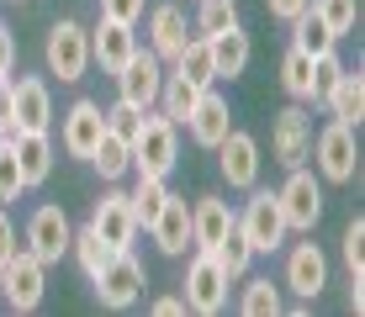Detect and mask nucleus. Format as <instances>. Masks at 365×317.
<instances>
[{
    "instance_id": "24",
    "label": "nucleus",
    "mask_w": 365,
    "mask_h": 317,
    "mask_svg": "<svg viewBox=\"0 0 365 317\" xmlns=\"http://www.w3.org/2000/svg\"><path fill=\"white\" fill-rule=\"evenodd\" d=\"M207 48H212V69H217V80H233V74L249 69V32H244V21H238V27L212 32Z\"/></svg>"
},
{
    "instance_id": "7",
    "label": "nucleus",
    "mask_w": 365,
    "mask_h": 317,
    "mask_svg": "<svg viewBox=\"0 0 365 317\" xmlns=\"http://www.w3.org/2000/svg\"><path fill=\"white\" fill-rule=\"evenodd\" d=\"M143 264L133 259V249H117L111 254V264L96 275V296H101V307H111V312H128L138 307V296H143Z\"/></svg>"
},
{
    "instance_id": "9",
    "label": "nucleus",
    "mask_w": 365,
    "mask_h": 317,
    "mask_svg": "<svg viewBox=\"0 0 365 317\" xmlns=\"http://www.w3.org/2000/svg\"><path fill=\"white\" fill-rule=\"evenodd\" d=\"M270 148H275V164H286V170H297V164L312 159V117H307L302 100H292L286 111H275Z\"/></svg>"
},
{
    "instance_id": "27",
    "label": "nucleus",
    "mask_w": 365,
    "mask_h": 317,
    "mask_svg": "<svg viewBox=\"0 0 365 317\" xmlns=\"http://www.w3.org/2000/svg\"><path fill=\"white\" fill-rule=\"evenodd\" d=\"M165 196H170L165 175H138V185L128 190V207H133V217H138V227H148V222L159 217V207H165Z\"/></svg>"
},
{
    "instance_id": "3",
    "label": "nucleus",
    "mask_w": 365,
    "mask_h": 317,
    "mask_svg": "<svg viewBox=\"0 0 365 317\" xmlns=\"http://www.w3.org/2000/svg\"><path fill=\"white\" fill-rule=\"evenodd\" d=\"M43 58L64 85H80L85 69H91V32H85L80 21H69V16L53 21V27H48V43H43Z\"/></svg>"
},
{
    "instance_id": "12",
    "label": "nucleus",
    "mask_w": 365,
    "mask_h": 317,
    "mask_svg": "<svg viewBox=\"0 0 365 317\" xmlns=\"http://www.w3.org/2000/svg\"><path fill=\"white\" fill-rule=\"evenodd\" d=\"M91 227H96L101 244H111V249H133V238L143 233L138 217H133V207H128V190H106L91 207Z\"/></svg>"
},
{
    "instance_id": "1",
    "label": "nucleus",
    "mask_w": 365,
    "mask_h": 317,
    "mask_svg": "<svg viewBox=\"0 0 365 317\" xmlns=\"http://www.w3.org/2000/svg\"><path fill=\"white\" fill-rule=\"evenodd\" d=\"M133 175H170L180 164V127H175L165 111H143V127L133 137Z\"/></svg>"
},
{
    "instance_id": "36",
    "label": "nucleus",
    "mask_w": 365,
    "mask_h": 317,
    "mask_svg": "<svg viewBox=\"0 0 365 317\" xmlns=\"http://www.w3.org/2000/svg\"><path fill=\"white\" fill-rule=\"evenodd\" d=\"M138 127H143V106H133V100H122L117 95V106L106 111V132H117V137H138Z\"/></svg>"
},
{
    "instance_id": "5",
    "label": "nucleus",
    "mask_w": 365,
    "mask_h": 317,
    "mask_svg": "<svg viewBox=\"0 0 365 317\" xmlns=\"http://www.w3.org/2000/svg\"><path fill=\"white\" fill-rule=\"evenodd\" d=\"M43 291H48V264L32 249H16L6 259V270H0V296L11 301V312H37Z\"/></svg>"
},
{
    "instance_id": "34",
    "label": "nucleus",
    "mask_w": 365,
    "mask_h": 317,
    "mask_svg": "<svg viewBox=\"0 0 365 317\" xmlns=\"http://www.w3.org/2000/svg\"><path fill=\"white\" fill-rule=\"evenodd\" d=\"M222 27H238V6L233 0H196V32L212 37Z\"/></svg>"
},
{
    "instance_id": "22",
    "label": "nucleus",
    "mask_w": 365,
    "mask_h": 317,
    "mask_svg": "<svg viewBox=\"0 0 365 317\" xmlns=\"http://www.w3.org/2000/svg\"><path fill=\"white\" fill-rule=\"evenodd\" d=\"M148 233H154V244L165 254H185V244H191V207H185V196H165V207L148 222Z\"/></svg>"
},
{
    "instance_id": "39",
    "label": "nucleus",
    "mask_w": 365,
    "mask_h": 317,
    "mask_svg": "<svg viewBox=\"0 0 365 317\" xmlns=\"http://www.w3.org/2000/svg\"><path fill=\"white\" fill-rule=\"evenodd\" d=\"M143 6L148 0H101V16L122 21V27H138V21H143Z\"/></svg>"
},
{
    "instance_id": "45",
    "label": "nucleus",
    "mask_w": 365,
    "mask_h": 317,
    "mask_svg": "<svg viewBox=\"0 0 365 317\" xmlns=\"http://www.w3.org/2000/svg\"><path fill=\"white\" fill-rule=\"evenodd\" d=\"M0 143H6V132H0Z\"/></svg>"
},
{
    "instance_id": "41",
    "label": "nucleus",
    "mask_w": 365,
    "mask_h": 317,
    "mask_svg": "<svg viewBox=\"0 0 365 317\" xmlns=\"http://www.w3.org/2000/svg\"><path fill=\"white\" fill-rule=\"evenodd\" d=\"M307 6H312V0H265V11H270L275 21H286V27H292V21H297Z\"/></svg>"
},
{
    "instance_id": "16",
    "label": "nucleus",
    "mask_w": 365,
    "mask_h": 317,
    "mask_svg": "<svg viewBox=\"0 0 365 317\" xmlns=\"http://www.w3.org/2000/svg\"><path fill=\"white\" fill-rule=\"evenodd\" d=\"M101 132H106V111H101L96 100H74V106L64 111V148L74 159H91Z\"/></svg>"
},
{
    "instance_id": "43",
    "label": "nucleus",
    "mask_w": 365,
    "mask_h": 317,
    "mask_svg": "<svg viewBox=\"0 0 365 317\" xmlns=\"http://www.w3.org/2000/svg\"><path fill=\"white\" fill-rule=\"evenodd\" d=\"M11 254H16V227H11V217L0 212V264H6Z\"/></svg>"
},
{
    "instance_id": "28",
    "label": "nucleus",
    "mask_w": 365,
    "mask_h": 317,
    "mask_svg": "<svg viewBox=\"0 0 365 317\" xmlns=\"http://www.w3.org/2000/svg\"><path fill=\"white\" fill-rule=\"evenodd\" d=\"M281 90L292 100H302V106H312V58L302 53L297 43L286 48V58H281Z\"/></svg>"
},
{
    "instance_id": "31",
    "label": "nucleus",
    "mask_w": 365,
    "mask_h": 317,
    "mask_svg": "<svg viewBox=\"0 0 365 317\" xmlns=\"http://www.w3.org/2000/svg\"><path fill=\"white\" fill-rule=\"evenodd\" d=\"M69 254H74V259H80V270H85V275H91V281H96V275H101V270H106V264H111V254H117V249H111V244H101V238H96V227L85 222L80 233L69 238Z\"/></svg>"
},
{
    "instance_id": "2",
    "label": "nucleus",
    "mask_w": 365,
    "mask_h": 317,
    "mask_svg": "<svg viewBox=\"0 0 365 317\" xmlns=\"http://www.w3.org/2000/svg\"><path fill=\"white\" fill-rule=\"evenodd\" d=\"M233 227L249 238V249H255V254H275V249L286 244V233H292L286 217H281L275 190H255V185H249V201H244V212H238Z\"/></svg>"
},
{
    "instance_id": "26",
    "label": "nucleus",
    "mask_w": 365,
    "mask_h": 317,
    "mask_svg": "<svg viewBox=\"0 0 365 317\" xmlns=\"http://www.w3.org/2000/svg\"><path fill=\"white\" fill-rule=\"evenodd\" d=\"M91 164L101 170V180H122V175H133V148H128V137L101 132V143L91 148Z\"/></svg>"
},
{
    "instance_id": "35",
    "label": "nucleus",
    "mask_w": 365,
    "mask_h": 317,
    "mask_svg": "<svg viewBox=\"0 0 365 317\" xmlns=\"http://www.w3.org/2000/svg\"><path fill=\"white\" fill-rule=\"evenodd\" d=\"M312 11L329 21L334 37H349V32H355V21H360V0H312Z\"/></svg>"
},
{
    "instance_id": "17",
    "label": "nucleus",
    "mask_w": 365,
    "mask_h": 317,
    "mask_svg": "<svg viewBox=\"0 0 365 317\" xmlns=\"http://www.w3.org/2000/svg\"><path fill=\"white\" fill-rule=\"evenodd\" d=\"M185 127H191V137L201 148H217L222 137H228V127H233V117H228V100H222L217 90H201L196 95V106H191V117H185Z\"/></svg>"
},
{
    "instance_id": "14",
    "label": "nucleus",
    "mask_w": 365,
    "mask_h": 317,
    "mask_svg": "<svg viewBox=\"0 0 365 317\" xmlns=\"http://www.w3.org/2000/svg\"><path fill=\"white\" fill-rule=\"evenodd\" d=\"M286 286H292L302 301L323 296V286H329V259H323L318 244H297L292 254H286Z\"/></svg>"
},
{
    "instance_id": "15",
    "label": "nucleus",
    "mask_w": 365,
    "mask_h": 317,
    "mask_svg": "<svg viewBox=\"0 0 365 317\" xmlns=\"http://www.w3.org/2000/svg\"><path fill=\"white\" fill-rule=\"evenodd\" d=\"M185 43H191V37H185V11L180 6H154L148 11V53L159 63H175Z\"/></svg>"
},
{
    "instance_id": "10",
    "label": "nucleus",
    "mask_w": 365,
    "mask_h": 317,
    "mask_svg": "<svg viewBox=\"0 0 365 317\" xmlns=\"http://www.w3.org/2000/svg\"><path fill=\"white\" fill-rule=\"evenodd\" d=\"M111 80H117V95H122V100H133V106L154 111V106H159V90H165V63H159L154 53H143V48H138V53L122 63Z\"/></svg>"
},
{
    "instance_id": "40",
    "label": "nucleus",
    "mask_w": 365,
    "mask_h": 317,
    "mask_svg": "<svg viewBox=\"0 0 365 317\" xmlns=\"http://www.w3.org/2000/svg\"><path fill=\"white\" fill-rule=\"evenodd\" d=\"M0 132H16V90H11V74H0Z\"/></svg>"
},
{
    "instance_id": "25",
    "label": "nucleus",
    "mask_w": 365,
    "mask_h": 317,
    "mask_svg": "<svg viewBox=\"0 0 365 317\" xmlns=\"http://www.w3.org/2000/svg\"><path fill=\"white\" fill-rule=\"evenodd\" d=\"M292 43H297L307 58H323V53H334V48H339V37L329 32V21H323L318 11L307 6V11H302V16L292 21Z\"/></svg>"
},
{
    "instance_id": "20",
    "label": "nucleus",
    "mask_w": 365,
    "mask_h": 317,
    "mask_svg": "<svg viewBox=\"0 0 365 317\" xmlns=\"http://www.w3.org/2000/svg\"><path fill=\"white\" fill-rule=\"evenodd\" d=\"M11 90H16V132H48L53 127V100H48V85L37 74H21Z\"/></svg>"
},
{
    "instance_id": "29",
    "label": "nucleus",
    "mask_w": 365,
    "mask_h": 317,
    "mask_svg": "<svg viewBox=\"0 0 365 317\" xmlns=\"http://www.w3.org/2000/svg\"><path fill=\"white\" fill-rule=\"evenodd\" d=\"M175 74H185L196 90L217 85V69H212V48H207V37H191V43L180 48V58H175Z\"/></svg>"
},
{
    "instance_id": "19",
    "label": "nucleus",
    "mask_w": 365,
    "mask_h": 317,
    "mask_svg": "<svg viewBox=\"0 0 365 317\" xmlns=\"http://www.w3.org/2000/svg\"><path fill=\"white\" fill-rule=\"evenodd\" d=\"M133 53H138L133 27H122V21H106V16H101V27L91 32V63H101V74H117Z\"/></svg>"
},
{
    "instance_id": "32",
    "label": "nucleus",
    "mask_w": 365,
    "mask_h": 317,
    "mask_svg": "<svg viewBox=\"0 0 365 317\" xmlns=\"http://www.w3.org/2000/svg\"><path fill=\"white\" fill-rule=\"evenodd\" d=\"M238 312L244 317H275L281 312V286H275L270 275H255V281L244 286V296H238Z\"/></svg>"
},
{
    "instance_id": "42",
    "label": "nucleus",
    "mask_w": 365,
    "mask_h": 317,
    "mask_svg": "<svg viewBox=\"0 0 365 317\" xmlns=\"http://www.w3.org/2000/svg\"><path fill=\"white\" fill-rule=\"evenodd\" d=\"M11 69H16V32L0 21V74H11Z\"/></svg>"
},
{
    "instance_id": "30",
    "label": "nucleus",
    "mask_w": 365,
    "mask_h": 317,
    "mask_svg": "<svg viewBox=\"0 0 365 317\" xmlns=\"http://www.w3.org/2000/svg\"><path fill=\"white\" fill-rule=\"evenodd\" d=\"M196 85L191 80H185V74H165V90H159V111H165V117L175 122V127H185V117H191V106H196Z\"/></svg>"
},
{
    "instance_id": "6",
    "label": "nucleus",
    "mask_w": 365,
    "mask_h": 317,
    "mask_svg": "<svg viewBox=\"0 0 365 317\" xmlns=\"http://www.w3.org/2000/svg\"><path fill=\"white\" fill-rule=\"evenodd\" d=\"M275 201H281V217L292 233H312L323 217V180L307 170V164H297L292 175H286V185L275 190Z\"/></svg>"
},
{
    "instance_id": "33",
    "label": "nucleus",
    "mask_w": 365,
    "mask_h": 317,
    "mask_svg": "<svg viewBox=\"0 0 365 317\" xmlns=\"http://www.w3.org/2000/svg\"><path fill=\"white\" fill-rule=\"evenodd\" d=\"M212 259L222 264V275H228V281H244V275H249V259H255V249H249V238L233 227V233L222 238L217 249H212Z\"/></svg>"
},
{
    "instance_id": "8",
    "label": "nucleus",
    "mask_w": 365,
    "mask_h": 317,
    "mask_svg": "<svg viewBox=\"0 0 365 317\" xmlns=\"http://www.w3.org/2000/svg\"><path fill=\"white\" fill-rule=\"evenodd\" d=\"M228 275H222V264L212 259V249H201L191 259V270H185V307L201 312V317H217L228 307Z\"/></svg>"
},
{
    "instance_id": "46",
    "label": "nucleus",
    "mask_w": 365,
    "mask_h": 317,
    "mask_svg": "<svg viewBox=\"0 0 365 317\" xmlns=\"http://www.w3.org/2000/svg\"><path fill=\"white\" fill-rule=\"evenodd\" d=\"M0 270H6V264H0Z\"/></svg>"
},
{
    "instance_id": "23",
    "label": "nucleus",
    "mask_w": 365,
    "mask_h": 317,
    "mask_svg": "<svg viewBox=\"0 0 365 317\" xmlns=\"http://www.w3.org/2000/svg\"><path fill=\"white\" fill-rule=\"evenodd\" d=\"M323 106H329L334 122L360 127V122H365V74H360V69H344V74L334 80V90H329V100H323Z\"/></svg>"
},
{
    "instance_id": "21",
    "label": "nucleus",
    "mask_w": 365,
    "mask_h": 317,
    "mask_svg": "<svg viewBox=\"0 0 365 317\" xmlns=\"http://www.w3.org/2000/svg\"><path fill=\"white\" fill-rule=\"evenodd\" d=\"M6 143H11V154H16V164H21L27 190L53 175V137H48V132H11Z\"/></svg>"
},
{
    "instance_id": "18",
    "label": "nucleus",
    "mask_w": 365,
    "mask_h": 317,
    "mask_svg": "<svg viewBox=\"0 0 365 317\" xmlns=\"http://www.w3.org/2000/svg\"><path fill=\"white\" fill-rule=\"evenodd\" d=\"M233 222H238V212L222 196H201L191 207V244L196 249H217L222 238L233 233Z\"/></svg>"
},
{
    "instance_id": "37",
    "label": "nucleus",
    "mask_w": 365,
    "mask_h": 317,
    "mask_svg": "<svg viewBox=\"0 0 365 317\" xmlns=\"http://www.w3.org/2000/svg\"><path fill=\"white\" fill-rule=\"evenodd\" d=\"M21 190H27L21 164H16V154H11V143H0V207H6V201H16Z\"/></svg>"
},
{
    "instance_id": "13",
    "label": "nucleus",
    "mask_w": 365,
    "mask_h": 317,
    "mask_svg": "<svg viewBox=\"0 0 365 317\" xmlns=\"http://www.w3.org/2000/svg\"><path fill=\"white\" fill-rule=\"evenodd\" d=\"M217 164H222V180H228L233 190L259 185V137L228 127V137L217 143Z\"/></svg>"
},
{
    "instance_id": "38",
    "label": "nucleus",
    "mask_w": 365,
    "mask_h": 317,
    "mask_svg": "<svg viewBox=\"0 0 365 317\" xmlns=\"http://www.w3.org/2000/svg\"><path fill=\"white\" fill-rule=\"evenodd\" d=\"M344 270H349V275L365 270V222H360V217L344 227Z\"/></svg>"
},
{
    "instance_id": "44",
    "label": "nucleus",
    "mask_w": 365,
    "mask_h": 317,
    "mask_svg": "<svg viewBox=\"0 0 365 317\" xmlns=\"http://www.w3.org/2000/svg\"><path fill=\"white\" fill-rule=\"evenodd\" d=\"M154 312H159V317H180V312H185V296H159Z\"/></svg>"
},
{
    "instance_id": "11",
    "label": "nucleus",
    "mask_w": 365,
    "mask_h": 317,
    "mask_svg": "<svg viewBox=\"0 0 365 317\" xmlns=\"http://www.w3.org/2000/svg\"><path fill=\"white\" fill-rule=\"evenodd\" d=\"M69 238H74V227L64 217V207H53V201H43V207L27 217V249L37 254L43 264H58L69 254Z\"/></svg>"
},
{
    "instance_id": "4",
    "label": "nucleus",
    "mask_w": 365,
    "mask_h": 317,
    "mask_svg": "<svg viewBox=\"0 0 365 317\" xmlns=\"http://www.w3.org/2000/svg\"><path fill=\"white\" fill-rule=\"evenodd\" d=\"M312 159H318V180L329 185H349L360 170V143H355V127L329 122L318 137H312Z\"/></svg>"
}]
</instances>
